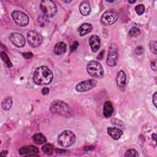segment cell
Masks as SVG:
<instances>
[{
	"label": "cell",
	"mask_w": 157,
	"mask_h": 157,
	"mask_svg": "<svg viewBox=\"0 0 157 157\" xmlns=\"http://www.w3.org/2000/svg\"><path fill=\"white\" fill-rule=\"evenodd\" d=\"M53 78L52 72L45 66L37 67L33 74V81L37 85L49 84L52 81Z\"/></svg>",
	"instance_id": "1"
},
{
	"label": "cell",
	"mask_w": 157,
	"mask_h": 157,
	"mask_svg": "<svg viewBox=\"0 0 157 157\" xmlns=\"http://www.w3.org/2000/svg\"><path fill=\"white\" fill-rule=\"evenodd\" d=\"M50 110L53 114H56L64 117H71L73 115V110L66 102L56 100L53 101L50 105Z\"/></svg>",
	"instance_id": "2"
},
{
	"label": "cell",
	"mask_w": 157,
	"mask_h": 157,
	"mask_svg": "<svg viewBox=\"0 0 157 157\" xmlns=\"http://www.w3.org/2000/svg\"><path fill=\"white\" fill-rule=\"evenodd\" d=\"M86 71L93 78H101L104 76V69L101 64L97 61H90L86 66Z\"/></svg>",
	"instance_id": "3"
},
{
	"label": "cell",
	"mask_w": 157,
	"mask_h": 157,
	"mask_svg": "<svg viewBox=\"0 0 157 157\" xmlns=\"http://www.w3.org/2000/svg\"><path fill=\"white\" fill-rule=\"evenodd\" d=\"M75 135L71 131L66 130L63 131L58 136V143L63 147H69L75 141Z\"/></svg>",
	"instance_id": "4"
},
{
	"label": "cell",
	"mask_w": 157,
	"mask_h": 157,
	"mask_svg": "<svg viewBox=\"0 0 157 157\" xmlns=\"http://www.w3.org/2000/svg\"><path fill=\"white\" fill-rule=\"evenodd\" d=\"M40 9L43 14L48 18L55 16L57 12L56 5L51 0H43L40 1Z\"/></svg>",
	"instance_id": "5"
},
{
	"label": "cell",
	"mask_w": 157,
	"mask_h": 157,
	"mask_svg": "<svg viewBox=\"0 0 157 157\" xmlns=\"http://www.w3.org/2000/svg\"><path fill=\"white\" fill-rule=\"evenodd\" d=\"M119 17L118 13L112 9L105 11L101 17V23L104 26H110L114 24Z\"/></svg>",
	"instance_id": "6"
},
{
	"label": "cell",
	"mask_w": 157,
	"mask_h": 157,
	"mask_svg": "<svg viewBox=\"0 0 157 157\" xmlns=\"http://www.w3.org/2000/svg\"><path fill=\"white\" fill-rule=\"evenodd\" d=\"M10 15L15 23L20 26H25L29 23V19L28 16L21 11L13 10Z\"/></svg>",
	"instance_id": "7"
},
{
	"label": "cell",
	"mask_w": 157,
	"mask_h": 157,
	"mask_svg": "<svg viewBox=\"0 0 157 157\" xmlns=\"http://www.w3.org/2000/svg\"><path fill=\"white\" fill-rule=\"evenodd\" d=\"M42 36L35 31H30L27 34V40L29 45L33 47L39 46L42 42Z\"/></svg>",
	"instance_id": "8"
},
{
	"label": "cell",
	"mask_w": 157,
	"mask_h": 157,
	"mask_svg": "<svg viewBox=\"0 0 157 157\" xmlns=\"http://www.w3.org/2000/svg\"><path fill=\"white\" fill-rule=\"evenodd\" d=\"M97 85V82L94 79H89L82 81L75 86V90L78 92H85L94 88Z\"/></svg>",
	"instance_id": "9"
},
{
	"label": "cell",
	"mask_w": 157,
	"mask_h": 157,
	"mask_svg": "<svg viewBox=\"0 0 157 157\" xmlns=\"http://www.w3.org/2000/svg\"><path fill=\"white\" fill-rule=\"evenodd\" d=\"M10 42L17 47H23L26 42L25 37L18 33H12L9 35Z\"/></svg>",
	"instance_id": "10"
},
{
	"label": "cell",
	"mask_w": 157,
	"mask_h": 157,
	"mask_svg": "<svg viewBox=\"0 0 157 157\" xmlns=\"http://www.w3.org/2000/svg\"><path fill=\"white\" fill-rule=\"evenodd\" d=\"M119 55L117 50L115 49L110 48L109 52L107 57V64L109 66H114L117 64L118 59Z\"/></svg>",
	"instance_id": "11"
},
{
	"label": "cell",
	"mask_w": 157,
	"mask_h": 157,
	"mask_svg": "<svg viewBox=\"0 0 157 157\" xmlns=\"http://www.w3.org/2000/svg\"><path fill=\"white\" fill-rule=\"evenodd\" d=\"M38 153V148L34 145H25L18 150V153L20 155H29L31 154H36Z\"/></svg>",
	"instance_id": "12"
},
{
	"label": "cell",
	"mask_w": 157,
	"mask_h": 157,
	"mask_svg": "<svg viewBox=\"0 0 157 157\" xmlns=\"http://www.w3.org/2000/svg\"><path fill=\"white\" fill-rule=\"evenodd\" d=\"M126 75L125 72L123 71H120L117 74L116 82L117 86L121 89L122 90L124 89L126 86Z\"/></svg>",
	"instance_id": "13"
},
{
	"label": "cell",
	"mask_w": 157,
	"mask_h": 157,
	"mask_svg": "<svg viewBox=\"0 0 157 157\" xmlns=\"http://www.w3.org/2000/svg\"><path fill=\"white\" fill-rule=\"evenodd\" d=\"M107 132L108 134L114 140L119 139L123 133L121 129L117 128H115V127L107 128Z\"/></svg>",
	"instance_id": "14"
},
{
	"label": "cell",
	"mask_w": 157,
	"mask_h": 157,
	"mask_svg": "<svg viewBox=\"0 0 157 157\" xmlns=\"http://www.w3.org/2000/svg\"><path fill=\"white\" fill-rule=\"evenodd\" d=\"M101 40L99 37L96 35H92L90 36L89 39V44L91 50L96 52L98 50L100 47Z\"/></svg>",
	"instance_id": "15"
},
{
	"label": "cell",
	"mask_w": 157,
	"mask_h": 157,
	"mask_svg": "<svg viewBox=\"0 0 157 157\" xmlns=\"http://www.w3.org/2000/svg\"><path fill=\"white\" fill-rule=\"evenodd\" d=\"M79 11L80 13L84 16H86L90 14L91 12V6L88 1H83L80 3Z\"/></svg>",
	"instance_id": "16"
},
{
	"label": "cell",
	"mask_w": 157,
	"mask_h": 157,
	"mask_svg": "<svg viewBox=\"0 0 157 157\" xmlns=\"http://www.w3.org/2000/svg\"><path fill=\"white\" fill-rule=\"evenodd\" d=\"M92 29H93V26L91 23H85L82 24L78 28V31L80 36H83L90 33L92 31Z\"/></svg>",
	"instance_id": "17"
},
{
	"label": "cell",
	"mask_w": 157,
	"mask_h": 157,
	"mask_svg": "<svg viewBox=\"0 0 157 157\" xmlns=\"http://www.w3.org/2000/svg\"><path fill=\"white\" fill-rule=\"evenodd\" d=\"M113 105L110 101H105L104 104L103 115L105 118H109L113 113Z\"/></svg>",
	"instance_id": "18"
},
{
	"label": "cell",
	"mask_w": 157,
	"mask_h": 157,
	"mask_svg": "<svg viewBox=\"0 0 157 157\" xmlns=\"http://www.w3.org/2000/svg\"><path fill=\"white\" fill-rule=\"evenodd\" d=\"M67 50V45L64 42H59L56 43L54 47V53L57 55L64 53Z\"/></svg>",
	"instance_id": "19"
},
{
	"label": "cell",
	"mask_w": 157,
	"mask_h": 157,
	"mask_svg": "<svg viewBox=\"0 0 157 157\" xmlns=\"http://www.w3.org/2000/svg\"><path fill=\"white\" fill-rule=\"evenodd\" d=\"M33 141L37 145H41L45 144L47 142V139L44 135L42 133H36L33 136Z\"/></svg>",
	"instance_id": "20"
},
{
	"label": "cell",
	"mask_w": 157,
	"mask_h": 157,
	"mask_svg": "<svg viewBox=\"0 0 157 157\" xmlns=\"http://www.w3.org/2000/svg\"><path fill=\"white\" fill-rule=\"evenodd\" d=\"M12 105V99L10 96L6 97L2 102V107L5 110H9Z\"/></svg>",
	"instance_id": "21"
},
{
	"label": "cell",
	"mask_w": 157,
	"mask_h": 157,
	"mask_svg": "<svg viewBox=\"0 0 157 157\" xmlns=\"http://www.w3.org/2000/svg\"><path fill=\"white\" fill-rule=\"evenodd\" d=\"M54 147L50 144H46L42 147V150L44 153L48 155H52L53 152Z\"/></svg>",
	"instance_id": "22"
},
{
	"label": "cell",
	"mask_w": 157,
	"mask_h": 157,
	"mask_svg": "<svg viewBox=\"0 0 157 157\" xmlns=\"http://www.w3.org/2000/svg\"><path fill=\"white\" fill-rule=\"evenodd\" d=\"M0 56H1V58L2 60V61L6 64V65L8 67H10L12 66V64L11 61H10L8 56L7 55V54L4 52H1L0 53Z\"/></svg>",
	"instance_id": "23"
},
{
	"label": "cell",
	"mask_w": 157,
	"mask_h": 157,
	"mask_svg": "<svg viewBox=\"0 0 157 157\" xmlns=\"http://www.w3.org/2000/svg\"><path fill=\"white\" fill-rule=\"evenodd\" d=\"M140 34V30L139 29V28L135 26L131 28L128 32V36L131 37H137Z\"/></svg>",
	"instance_id": "24"
},
{
	"label": "cell",
	"mask_w": 157,
	"mask_h": 157,
	"mask_svg": "<svg viewBox=\"0 0 157 157\" xmlns=\"http://www.w3.org/2000/svg\"><path fill=\"white\" fill-rule=\"evenodd\" d=\"M37 22L41 26H44L46 24L48 23V17L44 15V14L42 15H40L37 18Z\"/></svg>",
	"instance_id": "25"
},
{
	"label": "cell",
	"mask_w": 157,
	"mask_h": 157,
	"mask_svg": "<svg viewBox=\"0 0 157 157\" xmlns=\"http://www.w3.org/2000/svg\"><path fill=\"white\" fill-rule=\"evenodd\" d=\"M124 156L126 157H128V156H135V157H137L139 156V154L137 153V151L134 148H131V149H128L124 155Z\"/></svg>",
	"instance_id": "26"
},
{
	"label": "cell",
	"mask_w": 157,
	"mask_h": 157,
	"mask_svg": "<svg viewBox=\"0 0 157 157\" xmlns=\"http://www.w3.org/2000/svg\"><path fill=\"white\" fill-rule=\"evenodd\" d=\"M149 47H150L151 52L153 54L156 55V53H157V42L155 40L150 41V44H149Z\"/></svg>",
	"instance_id": "27"
},
{
	"label": "cell",
	"mask_w": 157,
	"mask_h": 157,
	"mask_svg": "<svg viewBox=\"0 0 157 157\" xmlns=\"http://www.w3.org/2000/svg\"><path fill=\"white\" fill-rule=\"evenodd\" d=\"M135 11L139 15H142L144 12H145V7L143 4H139L136 6L135 7Z\"/></svg>",
	"instance_id": "28"
},
{
	"label": "cell",
	"mask_w": 157,
	"mask_h": 157,
	"mask_svg": "<svg viewBox=\"0 0 157 157\" xmlns=\"http://www.w3.org/2000/svg\"><path fill=\"white\" fill-rule=\"evenodd\" d=\"M144 51V47H142V46H138L135 49V52L136 54L137 55H141L143 53Z\"/></svg>",
	"instance_id": "29"
},
{
	"label": "cell",
	"mask_w": 157,
	"mask_h": 157,
	"mask_svg": "<svg viewBox=\"0 0 157 157\" xmlns=\"http://www.w3.org/2000/svg\"><path fill=\"white\" fill-rule=\"evenodd\" d=\"M23 56L27 59H31L33 56V54L31 52H26V53H23Z\"/></svg>",
	"instance_id": "30"
},
{
	"label": "cell",
	"mask_w": 157,
	"mask_h": 157,
	"mask_svg": "<svg viewBox=\"0 0 157 157\" xmlns=\"http://www.w3.org/2000/svg\"><path fill=\"white\" fill-rule=\"evenodd\" d=\"M78 46V42H77V41H75L74 43H73V44L71 45V52H73V51H74L77 48V47Z\"/></svg>",
	"instance_id": "31"
},
{
	"label": "cell",
	"mask_w": 157,
	"mask_h": 157,
	"mask_svg": "<svg viewBox=\"0 0 157 157\" xmlns=\"http://www.w3.org/2000/svg\"><path fill=\"white\" fill-rule=\"evenodd\" d=\"M152 102L155 105V107H156V103H157V93L155 92L153 95V98H152Z\"/></svg>",
	"instance_id": "32"
},
{
	"label": "cell",
	"mask_w": 157,
	"mask_h": 157,
	"mask_svg": "<svg viewBox=\"0 0 157 157\" xmlns=\"http://www.w3.org/2000/svg\"><path fill=\"white\" fill-rule=\"evenodd\" d=\"M49 91H50V90L49 88H47V87H45L44 88H42V91H41V93L43 95H47L49 93Z\"/></svg>",
	"instance_id": "33"
},
{
	"label": "cell",
	"mask_w": 157,
	"mask_h": 157,
	"mask_svg": "<svg viewBox=\"0 0 157 157\" xmlns=\"http://www.w3.org/2000/svg\"><path fill=\"white\" fill-rule=\"evenodd\" d=\"M151 67L155 71H156V60L152 61V62L151 63Z\"/></svg>",
	"instance_id": "34"
},
{
	"label": "cell",
	"mask_w": 157,
	"mask_h": 157,
	"mask_svg": "<svg viewBox=\"0 0 157 157\" xmlns=\"http://www.w3.org/2000/svg\"><path fill=\"white\" fill-rule=\"evenodd\" d=\"M66 151V150H65L64 149H60V148L55 149V152H56L57 153H64Z\"/></svg>",
	"instance_id": "35"
},
{
	"label": "cell",
	"mask_w": 157,
	"mask_h": 157,
	"mask_svg": "<svg viewBox=\"0 0 157 157\" xmlns=\"http://www.w3.org/2000/svg\"><path fill=\"white\" fill-rule=\"evenodd\" d=\"M104 50L101 51V52L99 53V55H98V58L99 59H102V58L103 56H104Z\"/></svg>",
	"instance_id": "36"
},
{
	"label": "cell",
	"mask_w": 157,
	"mask_h": 157,
	"mask_svg": "<svg viewBox=\"0 0 157 157\" xmlns=\"http://www.w3.org/2000/svg\"><path fill=\"white\" fill-rule=\"evenodd\" d=\"M94 148V147L93 146H89V147H85L84 148V150L85 151H88V150H93Z\"/></svg>",
	"instance_id": "37"
},
{
	"label": "cell",
	"mask_w": 157,
	"mask_h": 157,
	"mask_svg": "<svg viewBox=\"0 0 157 157\" xmlns=\"http://www.w3.org/2000/svg\"><path fill=\"white\" fill-rule=\"evenodd\" d=\"M7 154V151H2L1 153V155L2 156H6Z\"/></svg>",
	"instance_id": "38"
},
{
	"label": "cell",
	"mask_w": 157,
	"mask_h": 157,
	"mask_svg": "<svg viewBox=\"0 0 157 157\" xmlns=\"http://www.w3.org/2000/svg\"><path fill=\"white\" fill-rule=\"evenodd\" d=\"M152 138L154 139V140L156 142V134L155 133H153L152 134Z\"/></svg>",
	"instance_id": "39"
},
{
	"label": "cell",
	"mask_w": 157,
	"mask_h": 157,
	"mask_svg": "<svg viewBox=\"0 0 157 157\" xmlns=\"http://www.w3.org/2000/svg\"><path fill=\"white\" fill-rule=\"evenodd\" d=\"M129 2L131 3V4H133L134 2H136V1H129Z\"/></svg>",
	"instance_id": "40"
},
{
	"label": "cell",
	"mask_w": 157,
	"mask_h": 157,
	"mask_svg": "<svg viewBox=\"0 0 157 157\" xmlns=\"http://www.w3.org/2000/svg\"><path fill=\"white\" fill-rule=\"evenodd\" d=\"M63 2H67V3H69V2H71V1H63Z\"/></svg>",
	"instance_id": "41"
}]
</instances>
